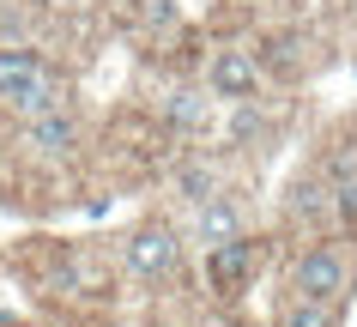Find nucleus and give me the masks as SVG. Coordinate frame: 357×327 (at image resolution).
I'll return each instance as SVG.
<instances>
[{
	"mask_svg": "<svg viewBox=\"0 0 357 327\" xmlns=\"http://www.w3.org/2000/svg\"><path fill=\"white\" fill-rule=\"evenodd\" d=\"M357 285V249L339 231H321L309 249L291 261V291L297 297H327V303H345Z\"/></svg>",
	"mask_w": 357,
	"mask_h": 327,
	"instance_id": "obj_1",
	"label": "nucleus"
},
{
	"mask_svg": "<svg viewBox=\"0 0 357 327\" xmlns=\"http://www.w3.org/2000/svg\"><path fill=\"white\" fill-rule=\"evenodd\" d=\"M206 91L218 103H261L266 91V67H261V49H248V43H225V49H212L206 61Z\"/></svg>",
	"mask_w": 357,
	"mask_h": 327,
	"instance_id": "obj_2",
	"label": "nucleus"
},
{
	"mask_svg": "<svg viewBox=\"0 0 357 327\" xmlns=\"http://www.w3.org/2000/svg\"><path fill=\"white\" fill-rule=\"evenodd\" d=\"M121 261H128L133 279L158 285V279H169V273L182 267V236L169 231L164 218H146V225H133V231L121 236Z\"/></svg>",
	"mask_w": 357,
	"mask_h": 327,
	"instance_id": "obj_3",
	"label": "nucleus"
},
{
	"mask_svg": "<svg viewBox=\"0 0 357 327\" xmlns=\"http://www.w3.org/2000/svg\"><path fill=\"white\" fill-rule=\"evenodd\" d=\"M212 103H218V97H212L206 85H169L164 103H158V121H164V134H169V139L200 146V139L212 134Z\"/></svg>",
	"mask_w": 357,
	"mask_h": 327,
	"instance_id": "obj_4",
	"label": "nucleus"
},
{
	"mask_svg": "<svg viewBox=\"0 0 357 327\" xmlns=\"http://www.w3.org/2000/svg\"><path fill=\"white\" fill-rule=\"evenodd\" d=\"M255 267H261V243H255L248 231L206 249V279H212V291H218V297L248 291V285H255Z\"/></svg>",
	"mask_w": 357,
	"mask_h": 327,
	"instance_id": "obj_5",
	"label": "nucleus"
},
{
	"mask_svg": "<svg viewBox=\"0 0 357 327\" xmlns=\"http://www.w3.org/2000/svg\"><path fill=\"white\" fill-rule=\"evenodd\" d=\"M248 231V206H243V194H230L218 188L212 200H200L188 218V236L200 243V249H212V243H230V236H243Z\"/></svg>",
	"mask_w": 357,
	"mask_h": 327,
	"instance_id": "obj_6",
	"label": "nucleus"
},
{
	"mask_svg": "<svg viewBox=\"0 0 357 327\" xmlns=\"http://www.w3.org/2000/svg\"><path fill=\"white\" fill-rule=\"evenodd\" d=\"M19 139H24L37 158H67V152L79 146V116H73V109L31 116V121H19Z\"/></svg>",
	"mask_w": 357,
	"mask_h": 327,
	"instance_id": "obj_7",
	"label": "nucleus"
},
{
	"mask_svg": "<svg viewBox=\"0 0 357 327\" xmlns=\"http://www.w3.org/2000/svg\"><path fill=\"white\" fill-rule=\"evenodd\" d=\"M169 188H176V200L194 212L200 200H212V194L225 188V164H218V158H206V152H188L182 164H176V176H169Z\"/></svg>",
	"mask_w": 357,
	"mask_h": 327,
	"instance_id": "obj_8",
	"label": "nucleus"
},
{
	"mask_svg": "<svg viewBox=\"0 0 357 327\" xmlns=\"http://www.w3.org/2000/svg\"><path fill=\"white\" fill-rule=\"evenodd\" d=\"M55 67L37 55V49H0V103H13L19 91H31L37 79H49Z\"/></svg>",
	"mask_w": 357,
	"mask_h": 327,
	"instance_id": "obj_9",
	"label": "nucleus"
},
{
	"mask_svg": "<svg viewBox=\"0 0 357 327\" xmlns=\"http://www.w3.org/2000/svg\"><path fill=\"white\" fill-rule=\"evenodd\" d=\"M13 121H31V116H49V109H73V79H61V73H49V79H37L31 91H19L13 103Z\"/></svg>",
	"mask_w": 357,
	"mask_h": 327,
	"instance_id": "obj_10",
	"label": "nucleus"
},
{
	"mask_svg": "<svg viewBox=\"0 0 357 327\" xmlns=\"http://www.w3.org/2000/svg\"><path fill=\"white\" fill-rule=\"evenodd\" d=\"M339 309H345V303H327V297H297V291H291V297L279 303V321H273V327H339Z\"/></svg>",
	"mask_w": 357,
	"mask_h": 327,
	"instance_id": "obj_11",
	"label": "nucleus"
},
{
	"mask_svg": "<svg viewBox=\"0 0 357 327\" xmlns=\"http://www.w3.org/2000/svg\"><path fill=\"white\" fill-rule=\"evenodd\" d=\"M261 134H266V121H261V109H255V97L236 103V116H230V146H255Z\"/></svg>",
	"mask_w": 357,
	"mask_h": 327,
	"instance_id": "obj_12",
	"label": "nucleus"
},
{
	"mask_svg": "<svg viewBox=\"0 0 357 327\" xmlns=\"http://www.w3.org/2000/svg\"><path fill=\"white\" fill-rule=\"evenodd\" d=\"M115 327H133V321H115Z\"/></svg>",
	"mask_w": 357,
	"mask_h": 327,
	"instance_id": "obj_13",
	"label": "nucleus"
},
{
	"mask_svg": "<svg viewBox=\"0 0 357 327\" xmlns=\"http://www.w3.org/2000/svg\"><path fill=\"white\" fill-rule=\"evenodd\" d=\"M0 327H6V315H0Z\"/></svg>",
	"mask_w": 357,
	"mask_h": 327,
	"instance_id": "obj_14",
	"label": "nucleus"
}]
</instances>
